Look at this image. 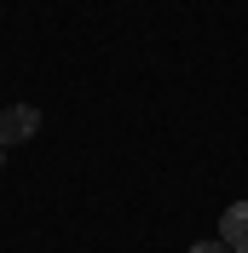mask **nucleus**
Here are the masks:
<instances>
[{"mask_svg": "<svg viewBox=\"0 0 248 253\" xmlns=\"http://www.w3.org/2000/svg\"><path fill=\"white\" fill-rule=\"evenodd\" d=\"M190 253H231V248H225V242L214 236V242H196V248H190Z\"/></svg>", "mask_w": 248, "mask_h": 253, "instance_id": "3", "label": "nucleus"}, {"mask_svg": "<svg viewBox=\"0 0 248 253\" xmlns=\"http://www.w3.org/2000/svg\"><path fill=\"white\" fill-rule=\"evenodd\" d=\"M35 132H41V110L35 104H6L0 110V150H12V144L35 138Z\"/></svg>", "mask_w": 248, "mask_h": 253, "instance_id": "1", "label": "nucleus"}, {"mask_svg": "<svg viewBox=\"0 0 248 253\" xmlns=\"http://www.w3.org/2000/svg\"><path fill=\"white\" fill-rule=\"evenodd\" d=\"M0 173H6V150H0Z\"/></svg>", "mask_w": 248, "mask_h": 253, "instance_id": "4", "label": "nucleus"}, {"mask_svg": "<svg viewBox=\"0 0 248 253\" xmlns=\"http://www.w3.org/2000/svg\"><path fill=\"white\" fill-rule=\"evenodd\" d=\"M219 242L231 253H248V202H231L225 219H219Z\"/></svg>", "mask_w": 248, "mask_h": 253, "instance_id": "2", "label": "nucleus"}]
</instances>
